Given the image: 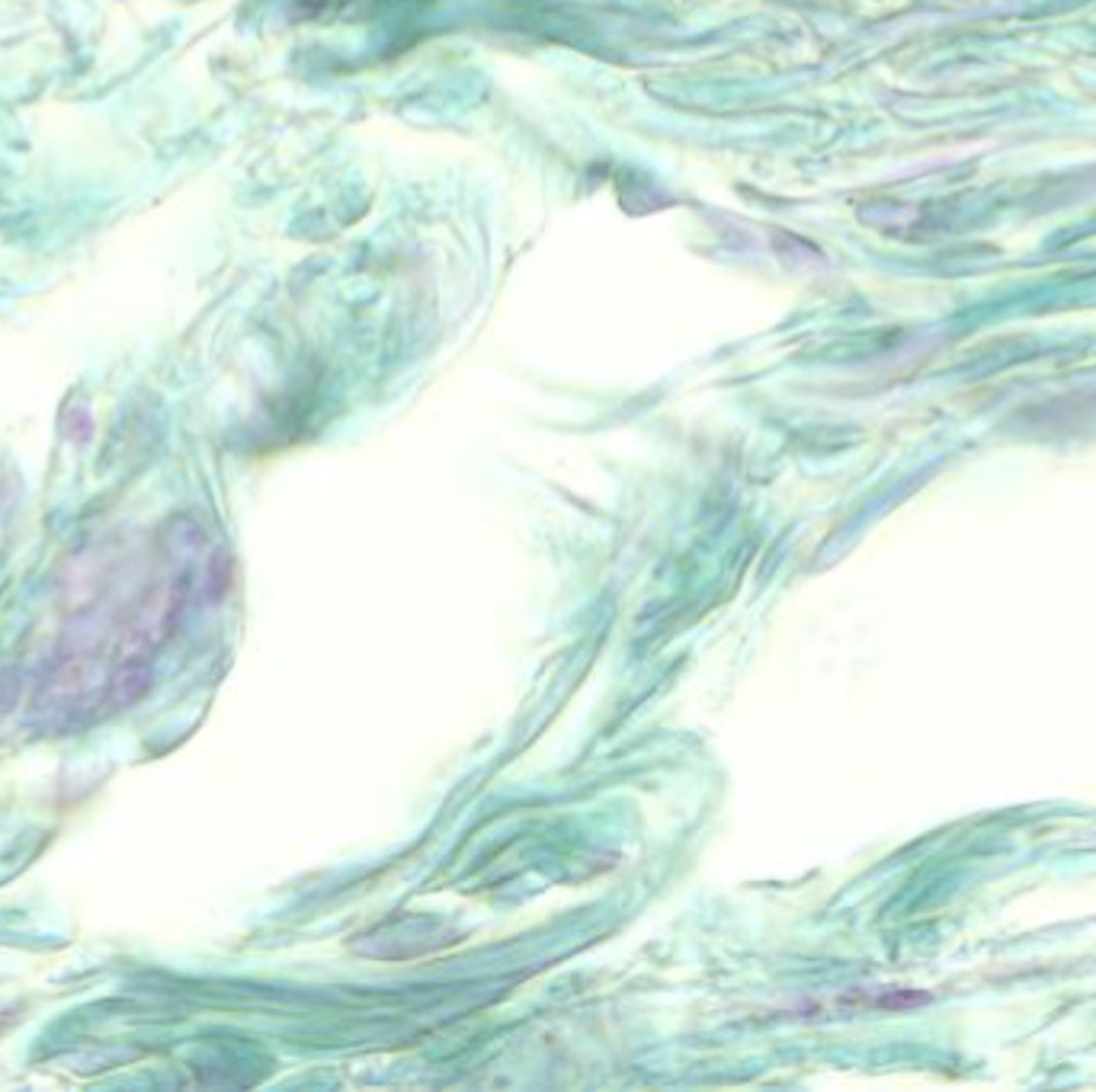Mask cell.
I'll return each mask as SVG.
<instances>
[]
</instances>
